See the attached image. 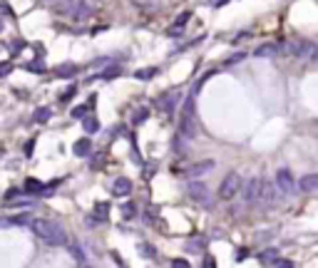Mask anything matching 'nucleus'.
<instances>
[{
    "mask_svg": "<svg viewBox=\"0 0 318 268\" xmlns=\"http://www.w3.org/2000/svg\"><path fill=\"white\" fill-rule=\"evenodd\" d=\"M30 231L40 238V241H45L50 246H65L67 243V234L65 229H62L60 223L55 221H48V219H30Z\"/></svg>",
    "mask_w": 318,
    "mask_h": 268,
    "instance_id": "1",
    "label": "nucleus"
},
{
    "mask_svg": "<svg viewBox=\"0 0 318 268\" xmlns=\"http://www.w3.org/2000/svg\"><path fill=\"white\" fill-rule=\"evenodd\" d=\"M197 132H199V125H197V114H194V97H186L184 110L179 112V134L184 139H194Z\"/></svg>",
    "mask_w": 318,
    "mask_h": 268,
    "instance_id": "2",
    "label": "nucleus"
},
{
    "mask_svg": "<svg viewBox=\"0 0 318 268\" xmlns=\"http://www.w3.org/2000/svg\"><path fill=\"white\" fill-rule=\"evenodd\" d=\"M239 191H241V179L236 172H231L219 184V201H231L234 196H239Z\"/></svg>",
    "mask_w": 318,
    "mask_h": 268,
    "instance_id": "3",
    "label": "nucleus"
},
{
    "mask_svg": "<svg viewBox=\"0 0 318 268\" xmlns=\"http://www.w3.org/2000/svg\"><path fill=\"white\" fill-rule=\"evenodd\" d=\"M284 50L288 52V57H301V60H306V57H313V52H316V45L311 43V40H291V43H286L284 45Z\"/></svg>",
    "mask_w": 318,
    "mask_h": 268,
    "instance_id": "4",
    "label": "nucleus"
},
{
    "mask_svg": "<svg viewBox=\"0 0 318 268\" xmlns=\"http://www.w3.org/2000/svg\"><path fill=\"white\" fill-rule=\"evenodd\" d=\"M186 194H189V199H192V201H197V204H201V206H209V204H211L206 184H201L199 179H192V181H189Z\"/></svg>",
    "mask_w": 318,
    "mask_h": 268,
    "instance_id": "5",
    "label": "nucleus"
},
{
    "mask_svg": "<svg viewBox=\"0 0 318 268\" xmlns=\"http://www.w3.org/2000/svg\"><path fill=\"white\" fill-rule=\"evenodd\" d=\"M276 189H279V194H284V196H291L293 191H296V179H293V174L286 169V167H281L279 172H276Z\"/></svg>",
    "mask_w": 318,
    "mask_h": 268,
    "instance_id": "6",
    "label": "nucleus"
},
{
    "mask_svg": "<svg viewBox=\"0 0 318 268\" xmlns=\"http://www.w3.org/2000/svg\"><path fill=\"white\" fill-rule=\"evenodd\" d=\"M259 194H261V179H259V176H251V179L244 184V201H246V204L259 201Z\"/></svg>",
    "mask_w": 318,
    "mask_h": 268,
    "instance_id": "7",
    "label": "nucleus"
},
{
    "mask_svg": "<svg viewBox=\"0 0 318 268\" xmlns=\"http://www.w3.org/2000/svg\"><path fill=\"white\" fill-rule=\"evenodd\" d=\"M179 99H182V92H179V90H169L167 95H162V97L157 99V107L172 114V112H174V105H177Z\"/></svg>",
    "mask_w": 318,
    "mask_h": 268,
    "instance_id": "8",
    "label": "nucleus"
},
{
    "mask_svg": "<svg viewBox=\"0 0 318 268\" xmlns=\"http://www.w3.org/2000/svg\"><path fill=\"white\" fill-rule=\"evenodd\" d=\"M259 201L264 206H273V201H276V181H264L261 179V194H259Z\"/></svg>",
    "mask_w": 318,
    "mask_h": 268,
    "instance_id": "9",
    "label": "nucleus"
},
{
    "mask_svg": "<svg viewBox=\"0 0 318 268\" xmlns=\"http://www.w3.org/2000/svg\"><path fill=\"white\" fill-rule=\"evenodd\" d=\"M211 169H214V161L211 159H206V161H197V164H192L184 174L189 176V179H199V176H204V174H209Z\"/></svg>",
    "mask_w": 318,
    "mask_h": 268,
    "instance_id": "10",
    "label": "nucleus"
},
{
    "mask_svg": "<svg viewBox=\"0 0 318 268\" xmlns=\"http://www.w3.org/2000/svg\"><path fill=\"white\" fill-rule=\"evenodd\" d=\"M279 52H281V47L276 43H266V45H259L253 50V55L261 57V60H273V57H279Z\"/></svg>",
    "mask_w": 318,
    "mask_h": 268,
    "instance_id": "11",
    "label": "nucleus"
},
{
    "mask_svg": "<svg viewBox=\"0 0 318 268\" xmlns=\"http://www.w3.org/2000/svg\"><path fill=\"white\" fill-rule=\"evenodd\" d=\"M90 15H92V5L87 3V0H77V8H75L70 20H75V23H84Z\"/></svg>",
    "mask_w": 318,
    "mask_h": 268,
    "instance_id": "12",
    "label": "nucleus"
},
{
    "mask_svg": "<svg viewBox=\"0 0 318 268\" xmlns=\"http://www.w3.org/2000/svg\"><path fill=\"white\" fill-rule=\"evenodd\" d=\"M130 191H132V181L127 176H117L112 181V194L115 196H130Z\"/></svg>",
    "mask_w": 318,
    "mask_h": 268,
    "instance_id": "13",
    "label": "nucleus"
},
{
    "mask_svg": "<svg viewBox=\"0 0 318 268\" xmlns=\"http://www.w3.org/2000/svg\"><path fill=\"white\" fill-rule=\"evenodd\" d=\"M75 8H77V0H57V3L52 5V10L57 15H62V17H72Z\"/></svg>",
    "mask_w": 318,
    "mask_h": 268,
    "instance_id": "14",
    "label": "nucleus"
},
{
    "mask_svg": "<svg viewBox=\"0 0 318 268\" xmlns=\"http://www.w3.org/2000/svg\"><path fill=\"white\" fill-rule=\"evenodd\" d=\"M299 189H301L303 194L318 191V174H306V176H301V179H299Z\"/></svg>",
    "mask_w": 318,
    "mask_h": 268,
    "instance_id": "15",
    "label": "nucleus"
},
{
    "mask_svg": "<svg viewBox=\"0 0 318 268\" xmlns=\"http://www.w3.org/2000/svg\"><path fill=\"white\" fill-rule=\"evenodd\" d=\"M189 17H192V13H189V10H184V13H182V15L174 20V25L167 30V35H169V37H177V35H182V30H184V28H186V23H189Z\"/></svg>",
    "mask_w": 318,
    "mask_h": 268,
    "instance_id": "16",
    "label": "nucleus"
},
{
    "mask_svg": "<svg viewBox=\"0 0 318 268\" xmlns=\"http://www.w3.org/2000/svg\"><path fill=\"white\" fill-rule=\"evenodd\" d=\"M90 152H92V139L90 137H82V139H77L72 144V154L75 157H90Z\"/></svg>",
    "mask_w": 318,
    "mask_h": 268,
    "instance_id": "17",
    "label": "nucleus"
},
{
    "mask_svg": "<svg viewBox=\"0 0 318 268\" xmlns=\"http://www.w3.org/2000/svg\"><path fill=\"white\" fill-rule=\"evenodd\" d=\"M259 263H266V266H273L276 263V258H279V251L276 249H264V251H259Z\"/></svg>",
    "mask_w": 318,
    "mask_h": 268,
    "instance_id": "18",
    "label": "nucleus"
},
{
    "mask_svg": "<svg viewBox=\"0 0 318 268\" xmlns=\"http://www.w3.org/2000/svg\"><path fill=\"white\" fill-rule=\"evenodd\" d=\"M122 75V67L119 65H112V67H107V70H102L100 75H95V77H90V79H115V77H119Z\"/></svg>",
    "mask_w": 318,
    "mask_h": 268,
    "instance_id": "19",
    "label": "nucleus"
},
{
    "mask_svg": "<svg viewBox=\"0 0 318 268\" xmlns=\"http://www.w3.org/2000/svg\"><path fill=\"white\" fill-rule=\"evenodd\" d=\"M55 75H57V77H62V79H70V77H75V75H77V65L65 63V65H60V67L55 70Z\"/></svg>",
    "mask_w": 318,
    "mask_h": 268,
    "instance_id": "20",
    "label": "nucleus"
},
{
    "mask_svg": "<svg viewBox=\"0 0 318 268\" xmlns=\"http://www.w3.org/2000/svg\"><path fill=\"white\" fill-rule=\"evenodd\" d=\"M95 219L97 221H107L110 219V204L107 201H97L95 204Z\"/></svg>",
    "mask_w": 318,
    "mask_h": 268,
    "instance_id": "21",
    "label": "nucleus"
},
{
    "mask_svg": "<svg viewBox=\"0 0 318 268\" xmlns=\"http://www.w3.org/2000/svg\"><path fill=\"white\" fill-rule=\"evenodd\" d=\"M67 249H70V256H72V258H75L80 266H84V263H87V256H84V251L80 249V246H77L75 241H72V243H67Z\"/></svg>",
    "mask_w": 318,
    "mask_h": 268,
    "instance_id": "22",
    "label": "nucleus"
},
{
    "mask_svg": "<svg viewBox=\"0 0 318 268\" xmlns=\"http://www.w3.org/2000/svg\"><path fill=\"white\" fill-rule=\"evenodd\" d=\"M50 117H52V110H50V107H37L35 114H33V119L37 122V125H45Z\"/></svg>",
    "mask_w": 318,
    "mask_h": 268,
    "instance_id": "23",
    "label": "nucleus"
},
{
    "mask_svg": "<svg viewBox=\"0 0 318 268\" xmlns=\"http://www.w3.org/2000/svg\"><path fill=\"white\" fill-rule=\"evenodd\" d=\"M82 127H84V132L87 134H95L97 129H100V122H97V117H82Z\"/></svg>",
    "mask_w": 318,
    "mask_h": 268,
    "instance_id": "24",
    "label": "nucleus"
},
{
    "mask_svg": "<svg viewBox=\"0 0 318 268\" xmlns=\"http://www.w3.org/2000/svg\"><path fill=\"white\" fill-rule=\"evenodd\" d=\"M157 72H159L157 67H139V70L134 72V77H137V79H142V82H150Z\"/></svg>",
    "mask_w": 318,
    "mask_h": 268,
    "instance_id": "25",
    "label": "nucleus"
},
{
    "mask_svg": "<svg viewBox=\"0 0 318 268\" xmlns=\"http://www.w3.org/2000/svg\"><path fill=\"white\" fill-rule=\"evenodd\" d=\"M147 119H150V110H147V107H139V110L134 112V117H132V125L139 127V125H144Z\"/></svg>",
    "mask_w": 318,
    "mask_h": 268,
    "instance_id": "26",
    "label": "nucleus"
},
{
    "mask_svg": "<svg viewBox=\"0 0 318 268\" xmlns=\"http://www.w3.org/2000/svg\"><path fill=\"white\" fill-rule=\"evenodd\" d=\"M137 251H139L144 258H154V256H157V251H154V246H152V243H139V246H137Z\"/></svg>",
    "mask_w": 318,
    "mask_h": 268,
    "instance_id": "27",
    "label": "nucleus"
},
{
    "mask_svg": "<svg viewBox=\"0 0 318 268\" xmlns=\"http://www.w3.org/2000/svg\"><path fill=\"white\" fill-rule=\"evenodd\" d=\"M25 189H28V191H33V194H40V191H45V187H42L40 181H35V179H28V181H25Z\"/></svg>",
    "mask_w": 318,
    "mask_h": 268,
    "instance_id": "28",
    "label": "nucleus"
},
{
    "mask_svg": "<svg viewBox=\"0 0 318 268\" xmlns=\"http://www.w3.org/2000/svg\"><path fill=\"white\" fill-rule=\"evenodd\" d=\"M244 60H246V52H234V55H229L226 57V65H236V63H244Z\"/></svg>",
    "mask_w": 318,
    "mask_h": 268,
    "instance_id": "29",
    "label": "nucleus"
},
{
    "mask_svg": "<svg viewBox=\"0 0 318 268\" xmlns=\"http://www.w3.org/2000/svg\"><path fill=\"white\" fill-rule=\"evenodd\" d=\"M157 214H159V209H157V206H150V209L144 211V221H147V223L157 221Z\"/></svg>",
    "mask_w": 318,
    "mask_h": 268,
    "instance_id": "30",
    "label": "nucleus"
},
{
    "mask_svg": "<svg viewBox=\"0 0 318 268\" xmlns=\"http://www.w3.org/2000/svg\"><path fill=\"white\" fill-rule=\"evenodd\" d=\"M122 214H124V219H134V214H137L134 204H122Z\"/></svg>",
    "mask_w": 318,
    "mask_h": 268,
    "instance_id": "31",
    "label": "nucleus"
},
{
    "mask_svg": "<svg viewBox=\"0 0 318 268\" xmlns=\"http://www.w3.org/2000/svg\"><path fill=\"white\" fill-rule=\"evenodd\" d=\"M75 92H77V87H75V85H70V87H67L65 92H62V95H60V102H70Z\"/></svg>",
    "mask_w": 318,
    "mask_h": 268,
    "instance_id": "32",
    "label": "nucleus"
},
{
    "mask_svg": "<svg viewBox=\"0 0 318 268\" xmlns=\"http://www.w3.org/2000/svg\"><path fill=\"white\" fill-rule=\"evenodd\" d=\"M87 110H90V105H80V107L72 110V117H75V119H82L84 114H87Z\"/></svg>",
    "mask_w": 318,
    "mask_h": 268,
    "instance_id": "33",
    "label": "nucleus"
},
{
    "mask_svg": "<svg viewBox=\"0 0 318 268\" xmlns=\"http://www.w3.org/2000/svg\"><path fill=\"white\" fill-rule=\"evenodd\" d=\"M25 70H33V72H42L45 70V65H42V60H35V63H28Z\"/></svg>",
    "mask_w": 318,
    "mask_h": 268,
    "instance_id": "34",
    "label": "nucleus"
},
{
    "mask_svg": "<svg viewBox=\"0 0 318 268\" xmlns=\"http://www.w3.org/2000/svg\"><path fill=\"white\" fill-rule=\"evenodd\" d=\"M8 223H30V216H25V214H20V216H13V219H8Z\"/></svg>",
    "mask_w": 318,
    "mask_h": 268,
    "instance_id": "35",
    "label": "nucleus"
},
{
    "mask_svg": "<svg viewBox=\"0 0 318 268\" xmlns=\"http://www.w3.org/2000/svg\"><path fill=\"white\" fill-rule=\"evenodd\" d=\"M13 72V63H0V77H8Z\"/></svg>",
    "mask_w": 318,
    "mask_h": 268,
    "instance_id": "36",
    "label": "nucleus"
},
{
    "mask_svg": "<svg viewBox=\"0 0 318 268\" xmlns=\"http://www.w3.org/2000/svg\"><path fill=\"white\" fill-rule=\"evenodd\" d=\"M17 194H20V189H8V191H5V196H3V201H5V204H10L13 199H17Z\"/></svg>",
    "mask_w": 318,
    "mask_h": 268,
    "instance_id": "37",
    "label": "nucleus"
},
{
    "mask_svg": "<svg viewBox=\"0 0 318 268\" xmlns=\"http://www.w3.org/2000/svg\"><path fill=\"white\" fill-rule=\"evenodd\" d=\"M186 246H189V249H204V238H194V241H189Z\"/></svg>",
    "mask_w": 318,
    "mask_h": 268,
    "instance_id": "38",
    "label": "nucleus"
},
{
    "mask_svg": "<svg viewBox=\"0 0 318 268\" xmlns=\"http://www.w3.org/2000/svg\"><path fill=\"white\" fill-rule=\"evenodd\" d=\"M249 37H251L249 32H239L236 37H231V43H241V40H249Z\"/></svg>",
    "mask_w": 318,
    "mask_h": 268,
    "instance_id": "39",
    "label": "nucleus"
},
{
    "mask_svg": "<svg viewBox=\"0 0 318 268\" xmlns=\"http://www.w3.org/2000/svg\"><path fill=\"white\" fill-rule=\"evenodd\" d=\"M246 256H249V249H239L236 251V261H244Z\"/></svg>",
    "mask_w": 318,
    "mask_h": 268,
    "instance_id": "40",
    "label": "nucleus"
},
{
    "mask_svg": "<svg viewBox=\"0 0 318 268\" xmlns=\"http://www.w3.org/2000/svg\"><path fill=\"white\" fill-rule=\"evenodd\" d=\"M33 149H35V139H30V142L25 144V154L30 157V154H33Z\"/></svg>",
    "mask_w": 318,
    "mask_h": 268,
    "instance_id": "41",
    "label": "nucleus"
},
{
    "mask_svg": "<svg viewBox=\"0 0 318 268\" xmlns=\"http://www.w3.org/2000/svg\"><path fill=\"white\" fill-rule=\"evenodd\" d=\"M172 266H182V268H186V266H189V261H184V258H177V261H172Z\"/></svg>",
    "mask_w": 318,
    "mask_h": 268,
    "instance_id": "42",
    "label": "nucleus"
},
{
    "mask_svg": "<svg viewBox=\"0 0 318 268\" xmlns=\"http://www.w3.org/2000/svg\"><path fill=\"white\" fill-rule=\"evenodd\" d=\"M204 266H209V268H211V266H214V258H211V256H206V258H204Z\"/></svg>",
    "mask_w": 318,
    "mask_h": 268,
    "instance_id": "43",
    "label": "nucleus"
},
{
    "mask_svg": "<svg viewBox=\"0 0 318 268\" xmlns=\"http://www.w3.org/2000/svg\"><path fill=\"white\" fill-rule=\"evenodd\" d=\"M0 32H3V17H0Z\"/></svg>",
    "mask_w": 318,
    "mask_h": 268,
    "instance_id": "44",
    "label": "nucleus"
},
{
    "mask_svg": "<svg viewBox=\"0 0 318 268\" xmlns=\"http://www.w3.org/2000/svg\"><path fill=\"white\" fill-rule=\"evenodd\" d=\"M48 3H50V0H48Z\"/></svg>",
    "mask_w": 318,
    "mask_h": 268,
    "instance_id": "45",
    "label": "nucleus"
}]
</instances>
